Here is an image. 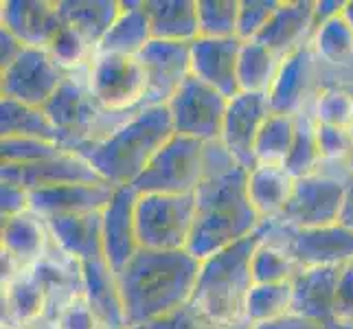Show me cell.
<instances>
[{
	"instance_id": "obj_1",
	"label": "cell",
	"mask_w": 353,
	"mask_h": 329,
	"mask_svg": "<svg viewBox=\"0 0 353 329\" xmlns=\"http://www.w3.org/2000/svg\"><path fill=\"white\" fill-rule=\"evenodd\" d=\"M248 169L220 143H209L206 176L196 191V224L189 252L204 261L233 243L250 237L263 219L248 198Z\"/></svg>"
},
{
	"instance_id": "obj_2",
	"label": "cell",
	"mask_w": 353,
	"mask_h": 329,
	"mask_svg": "<svg viewBox=\"0 0 353 329\" xmlns=\"http://www.w3.org/2000/svg\"><path fill=\"white\" fill-rule=\"evenodd\" d=\"M202 261L189 250H139L117 275L128 329L152 325L185 308L193 297Z\"/></svg>"
},
{
	"instance_id": "obj_3",
	"label": "cell",
	"mask_w": 353,
	"mask_h": 329,
	"mask_svg": "<svg viewBox=\"0 0 353 329\" xmlns=\"http://www.w3.org/2000/svg\"><path fill=\"white\" fill-rule=\"evenodd\" d=\"M174 134L176 130L169 108L148 106L134 112L110 137L75 154L86 158L108 185L117 189L132 187Z\"/></svg>"
},
{
	"instance_id": "obj_4",
	"label": "cell",
	"mask_w": 353,
	"mask_h": 329,
	"mask_svg": "<svg viewBox=\"0 0 353 329\" xmlns=\"http://www.w3.org/2000/svg\"><path fill=\"white\" fill-rule=\"evenodd\" d=\"M272 226L274 222H263L250 237L204 259L189 306L215 325H246L248 297L254 288L250 261Z\"/></svg>"
},
{
	"instance_id": "obj_5",
	"label": "cell",
	"mask_w": 353,
	"mask_h": 329,
	"mask_svg": "<svg viewBox=\"0 0 353 329\" xmlns=\"http://www.w3.org/2000/svg\"><path fill=\"white\" fill-rule=\"evenodd\" d=\"M66 152H79L103 141L132 117H117L94 101L88 88V68L72 70L44 108Z\"/></svg>"
},
{
	"instance_id": "obj_6",
	"label": "cell",
	"mask_w": 353,
	"mask_h": 329,
	"mask_svg": "<svg viewBox=\"0 0 353 329\" xmlns=\"http://www.w3.org/2000/svg\"><path fill=\"white\" fill-rule=\"evenodd\" d=\"M134 219H137L139 246L143 250H189L196 224V193H185V196L137 193Z\"/></svg>"
},
{
	"instance_id": "obj_7",
	"label": "cell",
	"mask_w": 353,
	"mask_h": 329,
	"mask_svg": "<svg viewBox=\"0 0 353 329\" xmlns=\"http://www.w3.org/2000/svg\"><path fill=\"white\" fill-rule=\"evenodd\" d=\"M206 152H209V143L174 134L172 141L154 156L150 167L134 182L132 189L139 196L196 193L206 176Z\"/></svg>"
},
{
	"instance_id": "obj_8",
	"label": "cell",
	"mask_w": 353,
	"mask_h": 329,
	"mask_svg": "<svg viewBox=\"0 0 353 329\" xmlns=\"http://www.w3.org/2000/svg\"><path fill=\"white\" fill-rule=\"evenodd\" d=\"M88 88L105 112L130 117L145 108L148 72L139 55L97 53L88 66Z\"/></svg>"
},
{
	"instance_id": "obj_9",
	"label": "cell",
	"mask_w": 353,
	"mask_h": 329,
	"mask_svg": "<svg viewBox=\"0 0 353 329\" xmlns=\"http://www.w3.org/2000/svg\"><path fill=\"white\" fill-rule=\"evenodd\" d=\"M349 180L327 172L299 178L283 213L276 217L279 226L288 228H327L340 224Z\"/></svg>"
},
{
	"instance_id": "obj_10",
	"label": "cell",
	"mask_w": 353,
	"mask_h": 329,
	"mask_svg": "<svg viewBox=\"0 0 353 329\" xmlns=\"http://www.w3.org/2000/svg\"><path fill=\"white\" fill-rule=\"evenodd\" d=\"M228 101V97L191 75L169 99L167 108L172 112L176 134L202 143H215L222 137Z\"/></svg>"
},
{
	"instance_id": "obj_11",
	"label": "cell",
	"mask_w": 353,
	"mask_h": 329,
	"mask_svg": "<svg viewBox=\"0 0 353 329\" xmlns=\"http://www.w3.org/2000/svg\"><path fill=\"white\" fill-rule=\"evenodd\" d=\"M270 239L301 268H330L353 261V230L343 224L327 228H288L274 224Z\"/></svg>"
},
{
	"instance_id": "obj_12",
	"label": "cell",
	"mask_w": 353,
	"mask_h": 329,
	"mask_svg": "<svg viewBox=\"0 0 353 329\" xmlns=\"http://www.w3.org/2000/svg\"><path fill=\"white\" fill-rule=\"evenodd\" d=\"M68 77L46 48L24 46L11 66L3 68V99L31 108H44Z\"/></svg>"
},
{
	"instance_id": "obj_13",
	"label": "cell",
	"mask_w": 353,
	"mask_h": 329,
	"mask_svg": "<svg viewBox=\"0 0 353 329\" xmlns=\"http://www.w3.org/2000/svg\"><path fill=\"white\" fill-rule=\"evenodd\" d=\"M319 59L314 55L312 44H305L299 51L283 59V66L279 70V77L268 94L272 112L299 117L310 112L312 103L319 97Z\"/></svg>"
},
{
	"instance_id": "obj_14",
	"label": "cell",
	"mask_w": 353,
	"mask_h": 329,
	"mask_svg": "<svg viewBox=\"0 0 353 329\" xmlns=\"http://www.w3.org/2000/svg\"><path fill=\"white\" fill-rule=\"evenodd\" d=\"M139 59L148 72V106H167L180 86L191 77V42L152 40Z\"/></svg>"
},
{
	"instance_id": "obj_15",
	"label": "cell",
	"mask_w": 353,
	"mask_h": 329,
	"mask_svg": "<svg viewBox=\"0 0 353 329\" xmlns=\"http://www.w3.org/2000/svg\"><path fill=\"white\" fill-rule=\"evenodd\" d=\"M270 112L268 94L239 92L228 101L220 143L248 172L254 167V143Z\"/></svg>"
},
{
	"instance_id": "obj_16",
	"label": "cell",
	"mask_w": 353,
	"mask_h": 329,
	"mask_svg": "<svg viewBox=\"0 0 353 329\" xmlns=\"http://www.w3.org/2000/svg\"><path fill=\"white\" fill-rule=\"evenodd\" d=\"M0 180L14 182L27 191L59 187V185H97L105 182L92 165L75 152H64L55 158H46L31 165H3Z\"/></svg>"
},
{
	"instance_id": "obj_17",
	"label": "cell",
	"mask_w": 353,
	"mask_h": 329,
	"mask_svg": "<svg viewBox=\"0 0 353 329\" xmlns=\"http://www.w3.org/2000/svg\"><path fill=\"white\" fill-rule=\"evenodd\" d=\"M239 38H198L191 42V75L209 83L228 99L239 94L237 62L241 51Z\"/></svg>"
},
{
	"instance_id": "obj_18",
	"label": "cell",
	"mask_w": 353,
	"mask_h": 329,
	"mask_svg": "<svg viewBox=\"0 0 353 329\" xmlns=\"http://www.w3.org/2000/svg\"><path fill=\"white\" fill-rule=\"evenodd\" d=\"M134 206H137V191L132 187H121L112 202L103 209V257L114 275L123 270L141 250Z\"/></svg>"
},
{
	"instance_id": "obj_19",
	"label": "cell",
	"mask_w": 353,
	"mask_h": 329,
	"mask_svg": "<svg viewBox=\"0 0 353 329\" xmlns=\"http://www.w3.org/2000/svg\"><path fill=\"white\" fill-rule=\"evenodd\" d=\"M316 33V3L312 0H294L279 3L272 18L268 20L257 42L270 48L281 59L292 55L305 44H312Z\"/></svg>"
},
{
	"instance_id": "obj_20",
	"label": "cell",
	"mask_w": 353,
	"mask_h": 329,
	"mask_svg": "<svg viewBox=\"0 0 353 329\" xmlns=\"http://www.w3.org/2000/svg\"><path fill=\"white\" fill-rule=\"evenodd\" d=\"M117 187L108 182H97V185H59L46 189L29 191L31 213L40 215L42 219L57 217V215H81L103 211L112 202Z\"/></svg>"
},
{
	"instance_id": "obj_21",
	"label": "cell",
	"mask_w": 353,
	"mask_h": 329,
	"mask_svg": "<svg viewBox=\"0 0 353 329\" xmlns=\"http://www.w3.org/2000/svg\"><path fill=\"white\" fill-rule=\"evenodd\" d=\"M0 20L7 31L31 48H48L64 24L57 3L46 0H7Z\"/></svg>"
},
{
	"instance_id": "obj_22",
	"label": "cell",
	"mask_w": 353,
	"mask_h": 329,
	"mask_svg": "<svg viewBox=\"0 0 353 329\" xmlns=\"http://www.w3.org/2000/svg\"><path fill=\"white\" fill-rule=\"evenodd\" d=\"M343 268L345 266L303 268L294 281H292V286H294L292 314L323 323L330 329V325H334V308Z\"/></svg>"
},
{
	"instance_id": "obj_23",
	"label": "cell",
	"mask_w": 353,
	"mask_h": 329,
	"mask_svg": "<svg viewBox=\"0 0 353 329\" xmlns=\"http://www.w3.org/2000/svg\"><path fill=\"white\" fill-rule=\"evenodd\" d=\"M55 246L75 261L90 263L103 257V211L57 215L44 219Z\"/></svg>"
},
{
	"instance_id": "obj_24",
	"label": "cell",
	"mask_w": 353,
	"mask_h": 329,
	"mask_svg": "<svg viewBox=\"0 0 353 329\" xmlns=\"http://www.w3.org/2000/svg\"><path fill=\"white\" fill-rule=\"evenodd\" d=\"M83 299L105 329H128L117 275L105 259L83 263Z\"/></svg>"
},
{
	"instance_id": "obj_25",
	"label": "cell",
	"mask_w": 353,
	"mask_h": 329,
	"mask_svg": "<svg viewBox=\"0 0 353 329\" xmlns=\"http://www.w3.org/2000/svg\"><path fill=\"white\" fill-rule=\"evenodd\" d=\"M48 297L31 268L3 286V329H22L44 319Z\"/></svg>"
},
{
	"instance_id": "obj_26",
	"label": "cell",
	"mask_w": 353,
	"mask_h": 329,
	"mask_svg": "<svg viewBox=\"0 0 353 329\" xmlns=\"http://www.w3.org/2000/svg\"><path fill=\"white\" fill-rule=\"evenodd\" d=\"M296 178L285 167L254 165L248 172V198L252 209L259 213L263 222H276V217L288 206Z\"/></svg>"
},
{
	"instance_id": "obj_27",
	"label": "cell",
	"mask_w": 353,
	"mask_h": 329,
	"mask_svg": "<svg viewBox=\"0 0 353 329\" xmlns=\"http://www.w3.org/2000/svg\"><path fill=\"white\" fill-rule=\"evenodd\" d=\"M152 40L193 42L200 38L198 0H143Z\"/></svg>"
},
{
	"instance_id": "obj_28",
	"label": "cell",
	"mask_w": 353,
	"mask_h": 329,
	"mask_svg": "<svg viewBox=\"0 0 353 329\" xmlns=\"http://www.w3.org/2000/svg\"><path fill=\"white\" fill-rule=\"evenodd\" d=\"M51 233L46 222L31 211L3 219V250L24 268L38 263L51 248Z\"/></svg>"
},
{
	"instance_id": "obj_29",
	"label": "cell",
	"mask_w": 353,
	"mask_h": 329,
	"mask_svg": "<svg viewBox=\"0 0 353 329\" xmlns=\"http://www.w3.org/2000/svg\"><path fill=\"white\" fill-rule=\"evenodd\" d=\"M150 42L152 29L143 0H130V3H121V14L97 46V53L141 55V51Z\"/></svg>"
},
{
	"instance_id": "obj_30",
	"label": "cell",
	"mask_w": 353,
	"mask_h": 329,
	"mask_svg": "<svg viewBox=\"0 0 353 329\" xmlns=\"http://www.w3.org/2000/svg\"><path fill=\"white\" fill-rule=\"evenodd\" d=\"M57 7L66 27L81 33L94 48L121 14L119 0H62Z\"/></svg>"
},
{
	"instance_id": "obj_31",
	"label": "cell",
	"mask_w": 353,
	"mask_h": 329,
	"mask_svg": "<svg viewBox=\"0 0 353 329\" xmlns=\"http://www.w3.org/2000/svg\"><path fill=\"white\" fill-rule=\"evenodd\" d=\"M283 59L257 40L243 42L237 62V83L239 92L270 94Z\"/></svg>"
},
{
	"instance_id": "obj_32",
	"label": "cell",
	"mask_w": 353,
	"mask_h": 329,
	"mask_svg": "<svg viewBox=\"0 0 353 329\" xmlns=\"http://www.w3.org/2000/svg\"><path fill=\"white\" fill-rule=\"evenodd\" d=\"M0 130H3V139H40L59 145L57 130L44 110L18 103L14 99L0 101Z\"/></svg>"
},
{
	"instance_id": "obj_33",
	"label": "cell",
	"mask_w": 353,
	"mask_h": 329,
	"mask_svg": "<svg viewBox=\"0 0 353 329\" xmlns=\"http://www.w3.org/2000/svg\"><path fill=\"white\" fill-rule=\"evenodd\" d=\"M299 117L270 112L254 143V165L285 167L294 148Z\"/></svg>"
},
{
	"instance_id": "obj_34",
	"label": "cell",
	"mask_w": 353,
	"mask_h": 329,
	"mask_svg": "<svg viewBox=\"0 0 353 329\" xmlns=\"http://www.w3.org/2000/svg\"><path fill=\"white\" fill-rule=\"evenodd\" d=\"M314 55L319 64L347 68L353 64V29L343 16L323 22L312 38Z\"/></svg>"
},
{
	"instance_id": "obj_35",
	"label": "cell",
	"mask_w": 353,
	"mask_h": 329,
	"mask_svg": "<svg viewBox=\"0 0 353 329\" xmlns=\"http://www.w3.org/2000/svg\"><path fill=\"white\" fill-rule=\"evenodd\" d=\"M250 270H252L254 286H270V283L294 281L303 268L268 235L252 255Z\"/></svg>"
},
{
	"instance_id": "obj_36",
	"label": "cell",
	"mask_w": 353,
	"mask_h": 329,
	"mask_svg": "<svg viewBox=\"0 0 353 329\" xmlns=\"http://www.w3.org/2000/svg\"><path fill=\"white\" fill-rule=\"evenodd\" d=\"M292 297H294V286H292V281L254 286L248 297L246 323L261 325L268 321L281 319L285 314H292Z\"/></svg>"
},
{
	"instance_id": "obj_37",
	"label": "cell",
	"mask_w": 353,
	"mask_h": 329,
	"mask_svg": "<svg viewBox=\"0 0 353 329\" xmlns=\"http://www.w3.org/2000/svg\"><path fill=\"white\" fill-rule=\"evenodd\" d=\"M285 169L296 180L312 176V174H319L323 169L319 139H316V121H314L312 112L299 114L294 148H292V154L285 163Z\"/></svg>"
},
{
	"instance_id": "obj_38",
	"label": "cell",
	"mask_w": 353,
	"mask_h": 329,
	"mask_svg": "<svg viewBox=\"0 0 353 329\" xmlns=\"http://www.w3.org/2000/svg\"><path fill=\"white\" fill-rule=\"evenodd\" d=\"M241 0H198L200 38H237Z\"/></svg>"
},
{
	"instance_id": "obj_39",
	"label": "cell",
	"mask_w": 353,
	"mask_h": 329,
	"mask_svg": "<svg viewBox=\"0 0 353 329\" xmlns=\"http://www.w3.org/2000/svg\"><path fill=\"white\" fill-rule=\"evenodd\" d=\"M310 112L316 123L334 126V128H353V92L347 86H323Z\"/></svg>"
},
{
	"instance_id": "obj_40",
	"label": "cell",
	"mask_w": 353,
	"mask_h": 329,
	"mask_svg": "<svg viewBox=\"0 0 353 329\" xmlns=\"http://www.w3.org/2000/svg\"><path fill=\"white\" fill-rule=\"evenodd\" d=\"M46 51L68 72L88 68L97 55V48L83 38L81 33L66 27V24H62V29L57 31L55 40L51 42V46H48Z\"/></svg>"
},
{
	"instance_id": "obj_41",
	"label": "cell",
	"mask_w": 353,
	"mask_h": 329,
	"mask_svg": "<svg viewBox=\"0 0 353 329\" xmlns=\"http://www.w3.org/2000/svg\"><path fill=\"white\" fill-rule=\"evenodd\" d=\"M66 150L57 143L40 139H3V165H31L46 158H55Z\"/></svg>"
},
{
	"instance_id": "obj_42",
	"label": "cell",
	"mask_w": 353,
	"mask_h": 329,
	"mask_svg": "<svg viewBox=\"0 0 353 329\" xmlns=\"http://www.w3.org/2000/svg\"><path fill=\"white\" fill-rule=\"evenodd\" d=\"M316 139H319L323 165H338L347 172L351 150H353L351 130L316 123ZM347 176H349V172H347Z\"/></svg>"
},
{
	"instance_id": "obj_43",
	"label": "cell",
	"mask_w": 353,
	"mask_h": 329,
	"mask_svg": "<svg viewBox=\"0 0 353 329\" xmlns=\"http://www.w3.org/2000/svg\"><path fill=\"white\" fill-rule=\"evenodd\" d=\"M279 7V0H241L237 38L241 42H250L263 31L268 20Z\"/></svg>"
},
{
	"instance_id": "obj_44",
	"label": "cell",
	"mask_w": 353,
	"mask_h": 329,
	"mask_svg": "<svg viewBox=\"0 0 353 329\" xmlns=\"http://www.w3.org/2000/svg\"><path fill=\"white\" fill-rule=\"evenodd\" d=\"M148 329H250V325H237V327H222L215 325L209 319H204L202 314H198L189 303L185 308H180L178 312L165 316V319L156 321L152 325H148Z\"/></svg>"
},
{
	"instance_id": "obj_45",
	"label": "cell",
	"mask_w": 353,
	"mask_h": 329,
	"mask_svg": "<svg viewBox=\"0 0 353 329\" xmlns=\"http://www.w3.org/2000/svg\"><path fill=\"white\" fill-rule=\"evenodd\" d=\"M334 325H353V261L343 268L334 308Z\"/></svg>"
},
{
	"instance_id": "obj_46",
	"label": "cell",
	"mask_w": 353,
	"mask_h": 329,
	"mask_svg": "<svg viewBox=\"0 0 353 329\" xmlns=\"http://www.w3.org/2000/svg\"><path fill=\"white\" fill-rule=\"evenodd\" d=\"M59 327L62 329H105L83 297L77 299L62 316H59Z\"/></svg>"
},
{
	"instance_id": "obj_47",
	"label": "cell",
	"mask_w": 353,
	"mask_h": 329,
	"mask_svg": "<svg viewBox=\"0 0 353 329\" xmlns=\"http://www.w3.org/2000/svg\"><path fill=\"white\" fill-rule=\"evenodd\" d=\"M0 198H3V219L22 215L31 209L29 202V191L14 185V182H3V189H0Z\"/></svg>"
},
{
	"instance_id": "obj_48",
	"label": "cell",
	"mask_w": 353,
	"mask_h": 329,
	"mask_svg": "<svg viewBox=\"0 0 353 329\" xmlns=\"http://www.w3.org/2000/svg\"><path fill=\"white\" fill-rule=\"evenodd\" d=\"M250 329H327V325L303 319V316H296V314H285L281 319L268 321L261 325H250Z\"/></svg>"
},
{
	"instance_id": "obj_49",
	"label": "cell",
	"mask_w": 353,
	"mask_h": 329,
	"mask_svg": "<svg viewBox=\"0 0 353 329\" xmlns=\"http://www.w3.org/2000/svg\"><path fill=\"white\" fill-rule=\"evenodd\" d=\"M0 42H3V68H7V66L14 64L18 59V55L24 51V44L5 27L0 29Z\"/></svg>"
},
{
	"instance_id": "obj_50",
	"label": "cell",
	"mask_w": 353,
	"mask_h": 329,
	"mask_svg": "<svg viewBox=\"0 0 353 329\" xmlns=\"http://www.w3.org/2000/svg\"><path fill=\"white\" fill-rule=\"evenodd\" d=\"M340 224L353 230V178L347 185V200H345V209H343V217H340Z\"/></svg>"
},
{
	"instance_id": "obj_51",
	"label": "cell",
	"mask_w": 353,
	"mask_h": 329,
	"mask_svg": "<svg viewBox=\"0 0 353 329\" xmlns=\"http://www.w3.org/2000/svg\"><path fill=\"white\" fill-rule=\"evenodd\" d=\"M22 329H62L59 327V321H53V319H40V321H35V323H31V325H27V327H22Z\"/></svg>"
},
{
	"instance_id": "obj_52",
	"label": "cell",
	"mask_w": 353,
	"mask_h": 329,
	"mask_svg": "<svg viewBox=\"0 0 353 329\" xmlns=\"http://www.w3.org/2000/svg\"><path fill=\"white\" fill-rule=\"evenodd\" d=\"M345 18V22L349 24V27L353 29V0H349V3H345V7H343V14H340Z\"/></svg>"
},
{
	"instance_id": "obj_53",
	"label": "cell",
	"mask_w": 353,
	"mask_h": 329,
	"mask_svg": "<svg viewBox=\"0 0 353 329\" xmlns=\"http://www.w3.org/2000/svg\"><path fill=\"white\" fill-rule=\"evenodd\" d=\"M351 137H353V128H351ZM347 172H349V178H353V150H351V158H349Z\"/></svg>"
},
{
	"instance_id": "obj_54",
	"label": "cell",
	"mask_w": 353,
	"mask_h": 329,
	"mask_svg": "<svg viewBox=\"0 0 353 329\" xmlns=\"http://www.w3.org/2000/svg\"><path fill=\"white\" fill-rule=\"evenodd\" d=\"M132 329H148V325H143V327H132Z\"/></svg>"
},
{
	"instance_id": "obj_55",
	"label": "cell",
	"mask_w": 353,
	"mask_h": 329,
	"mask_svg": "<svg viewBox=\"0 0 353 329\" xmlns=\"http://www.w3.org/2000/svg\"><path fill=\"white\" fill-rule=\"evenodd\" d=\"M347 88H349V90L353 92V83H349V86H347Z\"/></svg>"
}]
</instances>
